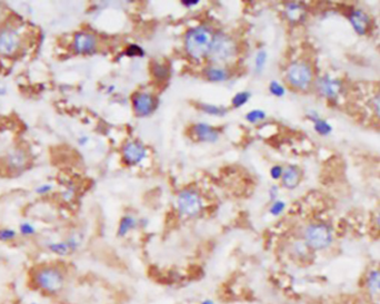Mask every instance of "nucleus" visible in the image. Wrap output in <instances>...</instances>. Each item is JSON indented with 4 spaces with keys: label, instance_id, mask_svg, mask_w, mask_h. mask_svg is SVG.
<instances>
[{
    "label": "nucleus",
    "instance_id": "f257e3e1",
    "mask_svg": "<svg viewBox=\"0 0 380 304\" xmlns=\"http://www.w3.org/2000/svg\"><path fill=\"white\" fill-rule=\"evenodd\" d=\"M29 285L45 296H58L67 285L66 269L56 263L36 265L29 273Z\"/></svg>",
    "mask_w": 380,
    "mask_h": 304
},
{
    "label": "nucleus",
    "instance_id": "f03ea898",
    "mask_svg": "<svg viewBox=\"0 0 380 304\" xmlns=\"http://www.w3.org/2000/svg\"><path fill=\"white\" fill-rule=\"evenodd\" d=\"M214 39V32L208 26L200 25L190 28L185 35V49L187 55L195 60H201L208 56Z\"/></svg>",
    "mask_w": 380,
    "mask_h": 304
},
{
    "label": "nucleus",
    "instance_id": "7ed1b4c3",
    "mask_svg": "<svg viewBox=\"0 0 380 304\" xmlns=\"http://www.w3.org/2000/svg\"><path fill=\"white\" fill-rule=\"evenodd\" d=\"M236 54H237V46L235 40L224 32L219 31L214 35L207 57L216 65H221L232 60Z\"/></svg>",
    "mask_w": 380,
    "mask_h": 304
},
{
    "label": "nucleus",
    "instance_id": "20e7f679",
    "mask_svg": "<svg viewBox=\"0 0 380 304\" xmlns=\"http://www.w3.org/2000/svg\"><path fill=\"white\" fill-rule=\"evenodd\" d=\"M303 241L312 251H324L333 242L332 229L325 223H314L303 231Z\"/></svg>",
    "mask_w": 380,
    "mask_h": 304
},
{
    "label": "nucleus",
    "instance_id": "39448f33",
    "mask_svg": "<svg viewBox=\"0 0 380 304\" xmlns=\"http://www.w3.org/2000/svg\"><path fill=\"white\" fill-rule=\"evenodd\" d=\"M286 78L293 88L306 90L313 82V71L306 62L295 61L287 68Z\"/></svg>",
    "mask_w": 380,
    "mask_h": 304
},
{
    "label": "nucleus",
    "instance_id": "423d86ee",
    "mask_svg": "<svg viewBox=\"0 0 380 304\" xmlns=\"http://www.w3.org/2000/svg\"><path fill=\"white\" fill-rule=\"evenodd\" d=\"M177 205L180 214L187 217H196L203 211V199L194 190L181 191L178 195Z\"/></svg>",
    "mask_w": 380,
    "mask_h": 304
},
{
    "label": "nucleus",
    "instance_id": "0eeeda50",
    "mask_svg": "<svg viewBox=\"0 0 380 304\" xmlns=\"http://www.w3.org/2000/svg\"><path fill=\"white\" fill-rule=\"evenodd\" d=\"M132 108L138 117L149 116L157 106V99L153 94L147 91H139L132 96Z\"/></svg>",
    "mask_w": 380,
    "mask_h": 304
},
{
    "label": "nucleus",
    "instance_id": "6e6552de",
    "mask_svg": "<svg viewBox=\"0 0 380 304\" xmlns=\"http://www.w3.org/2000/svg\"><path fill=\"white\" fill-rule=\"evenodd\" d=\"M97 46V38L93 33L87 31H80L73 36L72 49L77 55H93L96 53Z\"/></svg>",
    "mask_w": 380,
    "mask_h": 304
},
{
    "label": "nucleus",
    "instance_id": "1a4fd4ad",
    "mask_svg": "<svg viewBox=\"0 0 380 304\" xmlns=\"http://www.w3.org/2000/svg\"><path fill=\"white\" fill-rule=\"evenodd\" d=\"M20 47V37L11 28L0 30V55L5 57L14 56Z\"/></svg>",
    "mask_w": 380,
    "mask_h": 304
},
{
    "label": "nucleus",
    "instance_id": "9d476101",
    "mask_svg": "<svg viewBox=\"0 0 380 304\" xmlns=\"http://www.w3.org/2000/svg\"><path fill=\"white\" fill-rule=\"evenodd\" d=\"M147 157V150L137 141L127 142L123 147V159L128 165H138Z\"/></svg>",
    "mask_w": 380,
    "mask_h": 304
},
{
    "label": "nucleus",
    "instance_id": "9b49d317",
    "mask_svg": "<svg viewBox=\"0 0 380 304\" xmlns=\"http://www.w3.org/2000/svg\"><path fill=\"white\" fill-rule=\"evenodd\" d=\"M193 134L199 142L215 143L219 139V131L214 126L206 123L196 124L193 127Z\"/></svg>",
    "mask_w": 380,
    "mask_h": 304
},
{
    "label": "nucleus",
    "instance_id": "f8f14e48",
    "mask_svg": "<svg viewBox=\"0 0 380 304\" xmlns=\"http://www.w3.org/2000/svg\"><path fill=\"white\" fill-rule=\"evenodd\" d=\"M341 83L339 82L337 79H333L329 76H325L321 77L318 80V90L319 93L325 96L326 98H336L338 94L340 93L341 90Z\"/></svg>",
    "mask_w": 380,
    "mask_h": 304
},
{
    "label": "nucleus",
    "instance_id": "ddd939ff",
    "mask_svg": "<svg viewBox=\"0 0 380 304\" xmlns=\"http://www.w3.org/2000/svg\"><path fill=\"white\" fill-rule=\"evenodd\" d=\"M45 248L48 252H50L51 254L60 257L68 256L76 252L71 243L68 241V239L63 241H49V242H46Z\"/></svg>",
    "mask_w": 380,
    "mask_h": 304
},
{
    "label": "nucleus",
    "instance_id": "4468645a",
    "mask_svg": "<svg viewBox=\"0 0 380 304\" xmlns=\"http://www.w3.org/2000/svg\"><path fill=\"white\" fill-rule=\"evenodd\" d=\"M300 171L295 165H289L284 170L281 182L288 190H295L300 182Z\"/></svg>",
    "mask_w": 380,
    "mask_h": 304
},
{
    "label": "nucleus",
    "instance_id": "2eb2a0df",
    "mask_svg": "<svg viewBox=\"0 0 380 304\" xmlns=\"http://www.w3.org/2000/svg\"><path fill=\"white\" fill-rule=\"evenodd\" d=\"M349 21L355 28V30L360 33V35H364V33L367 32L370 24L369 17L365 13H362L361 10H354L349 16Z\"/></svg>",
    "mask_w": 380,
    "mask_h": 304
},
{
    "label": "nucleus",
    "instance_id": "dca6fc26",
    "mask_svg": "<svg viewBox=\"0 0 380 304\" xmlns=\"http://www.w3.org/2000/svg\"><path fill=\"white\" fill-rule=\"evenodd\" d=\"M365 286L372 297H380V268L370 269L367 273Z\"/></svg>",
    "mask_w": 380,
    "mask_h": 304
},
{
    "label": "nucleus",
    "instance_id": "f3484780",
    "mask_svg": "<svg viewBox=\"0 0 380 304\" xmlns=\"http://www.w3.org/2000/svg\"><path fill=\"white\" fill-rule=\"evenodd\" d=\"M205 76L209 82L222 83L229 78V73L220 66H209L205 70Z\"/></svg>",
    "mask_w": 380,
    "mask_h": 304
},
{
    "label": "nucleus",
    "instance_id": "a211bd4d",
    "mask_svg": "<svg viewBox=\"0 0 380 304\" xmlns=\"http://www.w3.org/2000/svg\"><path fill=\"white\" fill-rule=\"evenodd\" d=\"M286 15L288 19L293 22L300 21L305 18L306 11H305L303 7L300 4L297 3H289L286 6Z\"/></svg>",
    "mask_w": 380,
    "mask_h": 304
},
{
    "label": "nucleus",
    "instance_id": "6ab92c4d",
    "mask_svg": "<svg viewBox=\"0 0 380 304\" xmlns=\"http://www.w3.org/2000/svg\"><path fill=\"white\" fill-rule=\"evenodd\" d=\"M137 224H138V222L134 216H131V215L124 216L119 222V226L117 231L118 237H126V235L128 234L131 229L137 227Z\"/></svg>",
    "mask_w": 380,
    "mask_h": 304
},
{
    "label": "nucleus",
    "instance_id": "aec40b11",
    "mask_svg": "<svg viewBox=\"0 0 380 304\" xmlns=\"http://www.w3.org/2000/svg\"><path fill=\"white\" fill-rule=\"evenodd\" d=\"M26 162L27 158L25 153L19 150H16L15 152L10 153L8 156V164L10 167L15 170H21L26 165Z\"/></svg>",
    "mask_w": 380,
    "mask_h": 304
},
{
    "label": "nucleus",
    "instance_id": "412c9836",
    "mask_svg": "<svg viewBox=\"0 0 380 304\" xmlns=\"http://www.w3.org/2000/svg\"><path fill=\"white\" fill-rule=\"evenodd\" d=\"M312 252L313 251L309 249V246L305 243L303 240L298 241V242H295L292 244V253L296 257H298V259H307Z\"/></svg>",
    "mask_w": 380,
    "mask_h": 304
},
{
    "label": "nucleus",
    "instance_id": "4be33fe9",
    "mask_svg": "<svg viewBox=\"0 0 380 304\" xmlns=\"http://www.w3.org/2000/svg\"><path fill=\"white\" fill-rule=\"evenodd\" d=\"M151 73L154 77H156L159 80H167L170 76L169 67L164 64H158V62H155V64H153Z\"/></svg>",
    "mask_w": 380,
    "mask_h": 304
},
{
    "label": "nucleus",
    "instance_id": "5701e85b",
    "mask_svg": "<svg viewBox=\"0 0 380 304\" xmlns=\"http://www.w3.org/2000/svg\"><path fill=\"white\" fill-rule=\"evenodd\" d=\"M199 107H200V111H203L204 113L208 115H212V116L222 117L227 114V108L221 107V106H217L212 104H200Z\"/></svg>",
    "mask_w": 380,
    "mask_h": 304
},
{
    "label": "nucleus",
    "instance_id": "b1692460",
    "mask_svg": "<svg viewBox=\"0 0 380 304\" xmlns=\"http://www.w3.org/2000/svg\"><path fill=\"white\" fill-rule=\"evenodd\" d=\"M313 122L315 123V130L321 136H327L331 133L332 127L330 124H328L326 120L321 119L320 117L314 119Z\"/></svg>",
    "mask_w": 380,
    "mask_h": 304
},
{
    "label": "nucleus",
    "instance_id": "393cba45",
    "mask_svg": "<svg viewBox=\"0 0 380 304\" xmlns=\"http://www.w3.org/2000/svg\"><path fill=\"white\" fill-rule=\"evenodd\" d=\"M250 97H251V94L249 93V91H239V93H237L233 97L232 104L235 108H240L248 103Z\"/></svg>",
    "mask_w": 380,
    "mask_h": 304
},
{
    "label": "nucleus",
    "instance_id": "a878e982",
    "mask_svg": "<svg viewBox=\"0 0 380 304\" xmlns=\"http://www.w3.org/2000/svg\"><path fill=\"white\" fill-rule=\"evenodd\" d=\"M17 238V232L14 228L10 227H3L0 228V242L9 243L13 242Z\"/></svg>",
    "mask_w": 380,
    "mask_h": 304
},
{
    "label": "nucleus",
    "instance_id": "bb28decb",
    "mask_svg": "<svg viewBox=\"0 0 380 304\" xmlns=\"http://www.w3.org/2000/svg\"><path fill=\"white\" fill-rule=\"evenodd\" d=\"M266 62H267V53L264 50H259L257 55H256V58H255V71H256V73L260 74L263 71L264 66H266Z\"/></svg>",
    "mask_w": 380,
    "mask_h": 304
},
{
    "label": "nucleus",
    "instance_id": "cd10ccee",
    "mask_svg": "<svg viewBox=\"0 0 380 304\" xmlns=\"http://www.w3.org/2000/svg\"><path fill=\"white\" fill-rule=\"evenodd\" d=\"M266 118V113L261 110H253L246 115V120L251 124H256L258 122H261Z\"/></svg>",
    "mask_w": 380,
    "mask_h": 304
},
{
    "label": "nucleus",
    "instance_id": "c85d7f7f",
    "mask_svg": "<svg viewBox=\"0 0 380 304\" xmlns=\"http://www.w3.org/2000/svg\"><path fill=\"white\" fill-rule=\"evenodd\" d=\"M19 233L22 235V237L29 238V237H33V235L37 233V231H36V227H34L31 223L24 222L19 225Z\"/></svg>",
    "mask_w": 380,
    "mask_h": 304
},
{
    "label": "nucleus",
    "instance_id": "c756f323",
    "mask_svg": "<svg viewBox=\"0 0 380 304\" xmlns=\"http://www.w3.org/2000/svg\"><path fill=\"white\" fill-rule=\"evenodd\" d=\"M269 91L276 97H283L286 94V89L281 84H279L276 80H273L272 83L269 84Z\"/></svg>",
    "mask_w": 380,
    "mask_h": 304
},
{
    "label": "nucleus",
    "instance_id": "7c9ffc66",
    "mask_svg": "<svg viewBox=\"0 0 380 304\" xmlns=\"http://www.w3.org/2000/svg\"><path fill=\"white\" fill-rule=\"evenodd\" d=\"M125 54L128 57H142L143 55H145V51H143V49L140 47V46L132 44L126 48Z\"/></svg>",
    "mask_w": 380,
    "mask_h": 304
},
{
    "label": "nucleus",
    "instance_id": "2f4dec72",
    "mask_svg": "<svg viewBox=\"0 0 380 304\" xmlns=\"http://www.w3.org/2000/svg\"><path fill=\"white\" fill-rule=\"evenodd\" d=\"M285 208H286L285 202H283V200H280V199H277V200H275L274 204L272 205V208H270L269 212L274 216H278V215H280L281 213H283Z\"/></svg>",
    "mask_w": 380,
    "mask_h": 304
},
{
    "label": "nucleus",
    "instance_id": "473e14b6",
    "mask_svg": "<svg viewBox=\"0 0 380 304\" xmlns=\"http://www.w3.org/2000/svg\"><path fill=\"white\" fill-rule=\"evenodd\" d=\"M283 173H284V168L279 165H275L272 168H270V175H272L274 180L281 179V177H283Z\"/></svg>",
    "mask_w": 380,
    "mask_h": 304
},
{
    "label": "nucleus",
    "instance_id": "72a5a7b5",
    "mask_svg": "<svg viewBox=\"0 0 380 304\" xmlns=\"http://www.w3.org/2000/svg\"><path fill=\"white\" fill-rule=\"evenodd\" d=\"M372 107H373V111H375V113L377 114V116L380 117V93L375 97V98H373Z\"/></svg>",
    "mask_w": 380,
    "mask_h": 304
},
{
    "label": "nucleus",
    "instance_id": "f704fd0d",
    "mask_svg": "<svg viewBox=\"0 0 380 304\" xmlns=\"http://www.w3.org/2000/svg\"><path fill=\"white\" fill-rule=\"evenodd\" d=\"M51 190H53V186H51L50 184H45V185L39 186L37 188V190H36V193H38V194H46V193L50 192Z\"/></svg>",
    "mask_w": 380,
    "mask_h": 304
},
{
    "label": "nucleus",
    "instance_id": "c9c22d12",
    "mask_svg": "<svg viewBox=\"0 0 380 304\" xmlns=\"http://www.w3.org/2000/svg\"><path fill=\"white\" fill-rule=\"evenodd\" d=\"M277 194H278V187L277 186H272V188H270L269 191V196H270V199L272 200H275L276 198H277Z\"/></svg>",
    "mask_w": 380,
    "mask_h": 304
},
{
    "label": "nucleus",
    "instance_id": "e433bc0d",
    "mask_svg": "<svg viewBox=\"0 0 380 304\" xmlns=\"http://www.w3.org/2000/svg\"><path fill=\"white\" fill-rule=\"evenodd\" d=\"M181 4L186 7H193V6H197L199 4V0H182Z\"/></svg>",
    "mask_w": 380,
    "mask_h": 304
},
{
    "label": "nucleus",
    "instance_id": "4c0bfd02",
    "mask_svg": "<svg viewBox=\"0 0 380 304\" xmlns=\"http://www.w3.org/2000/svg\"><path fill=\"white\" fill-rule=\"evenodd\" d=\"M200 304H216L214 301H212V300H210V299H206V300H204L203 302H201Z\"/></svg>",
    "mask_w": 380,
    "mask_h": 304
},
{
    "label": "nucleus",
    "instance_id": "58836bf2",
    "mask_svg": "<svg viewBox=\"0 0 380 304\" xmlns=\"http://www.w3.org/2000/svg\"><path fill=\"white\" fill-rule=\"evenodd\" d=\"M87 141H88L87 137H85V139H82V140H80L79 143H80V144H82V145H85V144H86V142H87Z\"/></svg>",
    "mask_w": 380,
    "mask_h": 304
},
{
    "label": "nucleus",
    "instance_id": "ea45409f",
    "mask_svg": "<svg viewBox=\"0 0 380 304\" xmlns=\"http://www.w3.org/2000/svg\"><path fill=\"white\" fill-rule=\"evenodd\" d=\"M27 304H43V303H40L38 301H29Z\"/></svg>",
    "mask_w": 380,
    "mask_h": 304
},
{
    "label": "nucleus",
    "instance_id": "a19ab883",
    "mask_svg": "<svg viewBox=\"0 0 380 304\" xmlns=\"http://www.w3.org/2000/svg\"><path fill=\"white\" fill-rule=\"evenodd\" d=\"M377 225H378V227L380 228V213H379V215L377 216Z\"/></svg>",
    "mask_w": 380,
    "mask_h": 304
}]
</instances>
